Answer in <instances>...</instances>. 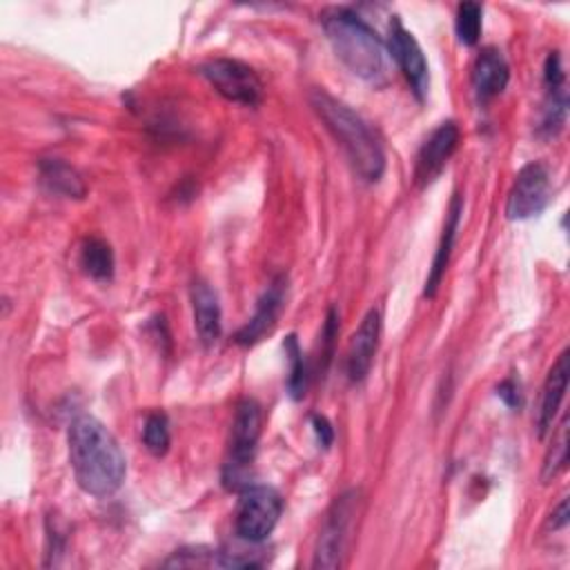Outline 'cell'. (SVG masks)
Listing matches in <instances>:
<instances>
[{"label":"cell","mask_w":570,"mask_h":570,"mask_svg":"<svg viewBox=\"0 0 570 570\" xmlns=\"http://www.w3.org/2000/svg\"><path fill=\"white\" fill-rule=\"evenodd\" d=\"M69 461L76 483L91 497L114 494L127 474L125 454L114 434L94 416L80 414L67 430Z\"/></svg>","instance_id":"1"},{"label":"cell","mask_w":570,"mask_h":570,"mask_svg":"<svg viewBox=\"0 0 570 570\" xmlns=\"http://www.w3.org/2000/svg\"><path fill=\"white\" fill-rule=\"evenodd\" d=\"M281 494L269 485H245L236 505V534L247 543L265 541L278 523Z\"/></svg>","instance_id":"5"},{"label":"cell","mask_w":570,"mask_h":570,"mask_svg":"<svg viewBox=\"0 0 570 570\" xmlns=\"http://www.w3.org/2000/svg\"><path fill=\"white\" fill-rule=\"evenodd\" d=\"M165 566L169 568H207V566H218V550H212V548H205V546H191V548H180L176 550L167 561Z\"/></svg>","instance_id":"23"},{"label":"cell","mask_w":570,"mask_h":570,"mask_svg":"<svg viewBox=\"0 0 570 570\" xmlns=\"http://www.w3.org/2000/svg\"><path fill=\"white\" fill-rule=\"evenodd\" d=\"M481 22H483V7L479 2H461L456 7L454 29L463 45H476L481 36Z\"/></svg>","instance_id":"20"},{"label":"cell","mask_w":570,"mask_h":570,"mask_svg":"<svg viewBox=\"0 0 570 570\" xmlns=\"http://www.w3.org/2000/svg\"><path fill=\"white\" fill-rule=\"evenodd\" d=\"M285 289L287 283L283 276L274 278L267 289L263 292V296L256 303V312L254 316L236 332V343L238 345H254L256 341H261L267 332H272V327L276 325V318L283 309V301H285Z\"/></svg>","instance_id":"12"},{"label":"cell","mask_w":570,"mask_h":570,"mask_svg":"<svg viewBox=\"0 0 570 570\" xmlns=\"http://www.w3.org/2000/svg\"><path fill=\"white\" fill-rule=\"evenodd\" d=\"M191 307H194V327L205 347L214 345L220 338V303L216 292L205 283L196 281L191 285Z\"/></svg>","instance_id":"15"},{"label":"cell","mask_w":570,"mask_h":570,"mask_svg":"<svg viewBox=\"0 0 570 570\" xmlns=\"http://www.w3.org/2000/svg\"><path fill=\"white\" fill-rule=\"evenodd\" d=\"M552 198L550 167L541 160H532L519 169L508 191L505 216L510 220H528L539 216Z\"/></svg>","instance_id":"7"},{"label":"cell","mask_w":570,"mask_h":570,"mask_svg":"<svg viewBox=\"0 0 570 570\" xmlns=\"http://www.w3.org/2000/svg\"><path fill=\"white\" fill-rule=\"evenodd\" d=\"M309 102L330 134L343 147L356 174L367 183H376L385 171V154L370 125L354 109L323 89H314Z\"/></svg>","instance_id":"3"},{"label":"cell","mask_w":570,"mask_h":570,"mask_svg":"<svg viewBox=\"0 0 570 570\" xmlns=\"http://www.w3.org/2000/svg\"><path fill=\"white\" fill-rule=\"evenodd\" d=\"M568 374H570V365H568V350H563L554 365L550 367L546 383L541 387V401H539V412H537V434L539 439H543L550 428L554 425V416L561 407V401L566 396V387H568Z\"/></svg>","instance_id":"13"},{"label":"cell","mask_w":570,"mask_h":570,"mask_svg":"<svg viewBox=\"0 0 570 570\" xmlns=\"http://www.w3.org/2000/svg\"><path fill=\"white\" fill-rule=\"evenodd\" d=\"M461 214H463V196L461 194H454L452 196V203H450V209H448V216H445V225H443V234H441V240H439V247H436V254H434V261H432V269L428 274V281H425V289H423V296L432 298L441 285V278L448 269V263H450V254H452V245H454V238H456V229H459V220H461Z\"/></svg>","instance_id":"16"},{"label":"cell","mask_w":570,"mask_h":570,"mask_svg":"<svg viewBox=\"0 0 570 570\" xmlns=\"http://www.w3.org/2000/svg\"><path fill=\"white\" fill-rule=\"evenodd\" d=\"M321 18L336 58L365 82L383 85L387 80V47L374 29L347 7L327 9Z\"/></svg>","instance_id":"2"},{"label":"cell","mask_w":570,"mask_h":570,"mask_svg":"<svg viewBox=\"0 0 570 570\" xmlns=\"http://www.w3.org/2000/svg\"><path fill=\"white\" fill-rule=\"evenodd\" d=\"M80 265L94 281H109L114 276V252L102 238H87L80 249Z\"/></svg>","instance_id":"18"},{"label":"cell","mask_w":570,"mask_h":570,"mask_svg":"<svg viewBox=\"0 0 570 570\" xmlns=\"http://www.w3.org/2000/svg\"><path fill=\"white\" fill-rule=\"evenodd\" d=\"M142 443L154 456H163L169 450L171 434H169V421L163 412H151L145 419L142 425Z\"/></svg>","instance_id":"22"},{"label":"cell","mask_w":570,"mask_h":570,"mask_svg":"<svg viewBox=\"0 0 570 570\" xmlns=\"http://www.w3.org/2000/svg\"><path fill=\"white\" fill-rule=\"evenodd\" d=\"M550 523H552V528H554V530H559V528H566V525H568V499H563V501L559 503V508L554 510V514H552Z\"/></svg>","instance_id":"26"},{"label":"cell","mask_w":570,"mask_h":570,"mask_svg":"<svg viewBox=\"0 0 570 570\" xmlns=\"http://www.w3.org/2000/svg\"><path fill=\"white\" fill-rule=\"evenodd\" d=\"M459 145V127L454 120L441 122L421 145L414 163V180L419 187L430 185L445 167Z\"/></svg>","instance_id":"10"},{"label":"cell","mask_w":570,"mask_h":570,"mask_svg":"<svg viewBox=\"0 0 570 570\" xmlns=\"http://www.w3.org/2000/svg\"><path fill=\"white\" fill-rule=\"evenodd\" d=\"M566 463H568V416H563L557 434L552 436V445L548 448V454L543 459V470H541L543 483H548L559 472H563Z\"/></svg>","instance_id":"21"},{"label":"cell","mask_w":570,"mask_h":570,"mask_svg":"<svg viewBox=\"0 0 570 570\" xmlns=\"http://www.w3.org/2000/svg\"><path fill=\"white\" fill-rule=\"evenodd\" d=\"M200 76L229 102L254 107L263 100V82L258 73L234 58H212L198 67Z\"/></svg>","instance_id":"6"},{"label":"cell","mask_w":570,"mask_h":570,"mask_svg":"<svg viewBox=\"0 0 570 570\" xmlns=\"http://www.w3.org/2000/svg\"><path fill=\"white\" fill-rule=\"evenodd\" d=\"M38 176L47 191L65 196V198H85L87 185L82 176L65 163L62 158H40L38 160Z\"/></svg>","instance_id":"17"},{"label":"cell","mask_w":570,"mask_h":570,"mask_svg":"<svg viewBox=\"0 0 570 570\" xmlns=\"http://www.w3.org/2000/svg\"><path fill=\"white\" fill-rule=\"evenodd\" d=\"M354 492L341 494L334 505L327 512V519L321 528L316 552H314V568H338L341 557L345 550L347 532H350V521L354 514Z\"/></svg>","instance_id":"8"},{"label":"cell","mask_w":570,"mask_h":570,"mask_svg":"<svg viewBox=\"0 0 570 570\" xmlns=\"http://www.w3.org/2000/svg\"><path fill=\"white\" fill-rule=\"evenodd\" d=\"M261 436V405L254 399H243L236 405L229 436V456L223 468V481L229 490H243L249 485L247 472L256 454V443Z\"/></svg>","instance_id":"4"},{"label":"cell","mask_w":570,"mask_h":570,"mask_svg":"<svg viewBox=\"0 0 570 570\" xmlns=\"http://www.w3.org/2000/svg\"><path fill=\"white\" fill-rule=\"evenodd\" d=\"M312 430L321 448H330L334 441V428L323 414H312Z\"/></svg>","instance_id":"24"},{"label":"cell","mask_w":570,"mask_h":570,"mask_svg":"<svg viewBox=\"0 0 570 570\" xmlns=\"http://www.w3.org/2000/svg\"><path fill=\"white\" fill-rule=\"evenodd\" d=\"M387 53L392 56V60L399 65V69L407 78L412 91L419 98H423L430 89L428 60L423 56L421 45L412 36V31H407L396 16L390 22V31H387Z\"/></svg>","instance_id":"9"},{"label":"cell","mask_w":570,"mask_h":570,"mask_svg":"<svg viewBox=\"0 0 570 570\" xmlns=\"http://www.w3.org/2000/svg\"><path fill=\"white\" fill-rule=\"evenodd\" d=\"M510 80V67L503 53L494 47L479 51L472 65V87L479 100H490L499 96Z\"/></svg>","instance_id":"14"},{"label":"cell","mask_w":570,"mask_h":570,"mask_svg":"<svg viewBox=\"0 0 570 570\" xmlns=\"http://www.w3.org/2000/svg\"><path fill=\"white\" fill-rule=\"evenodd\" d=\"M379 338H381V309L372 307L363 316L356 332L352 334V341L347 347L345 367H347V379L352 383H358L367 376L374 354L379 350Z\"/></svg>","instance_id":"11"},{"label":"cell","mask_w":570,"mask_h":570,"mask_svg":"<svg viewBox=\"0 0 570 570\" xmlns=\"http://www.w3.org/2000/svg\"><path fill=\"white\" fill-rule=\"evenodd\" d=\"M497 396L508 405V407H519L521 405V390L514 379H505L497 385Z\"/></svg>","instance_id":"25"},{"label":"cell","mask_w":570,"mask_h":570,"mask_svg":"<svg viewBox=\"0 0 570 570\" xmlns=\"http://www.w3.org/2000/svg\"><path fill=\"white\" fill-rule=\"evenodd\" d=\"M285 354L289 356V376H287V390L292 399H301L307 390V365L301 352V345L296 341V334H289L283 343Z\"/></svg>","instance_id":"19"}]
</instances>
